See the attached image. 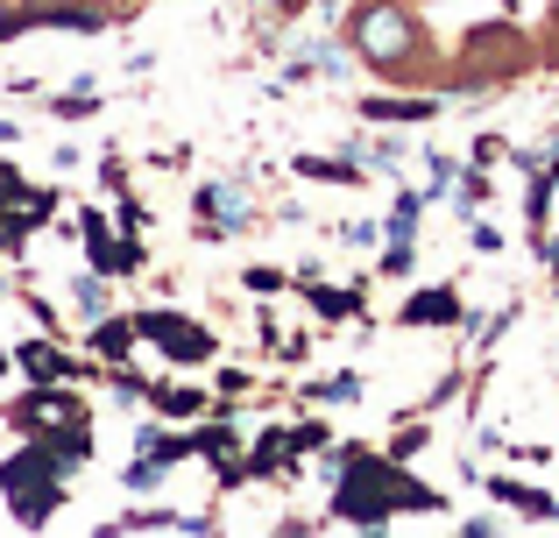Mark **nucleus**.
<instances>
[{"label": "nucleus", "mask_w": 559, "mask_h": 538, "mask_svg": "<svg viewBox=\"0 0 559 538\" xmlns=\"http://www.w3.org/2000/svg\"><path fill=\"white\" fill-rule=\"evenodd\" d=\"M93 347L99 355H128V347H135V326H128V319H107V326L93 333Z\"/></svg>", "instance_id": "6e6552de"}, {"label": "nucleus", "mask_w": 559, "mask_h": 538, "mask_svg": "<svg viewBox=\"0 0 559 538\" xmlns=\"http://www.w3.org/2000/svg\"><path fill=\"white\" fill-rule=\"evenodd\" d=\"M57 113H64V121H85V113H93V93H64V99H57Z\"/></svg>", "instance_id": "ddd939ff"}, {"label": "nucleus", "mask_w": 559, "mask_h": 538, "mask_svg": "<svg viewBox=\"0 0 559 538\" xmlns=\"http://www.w3.org/2000/svg\"><path fill=\"white\" fill-rule=\"evenodd\" d=\"M425 99H369V121H425Z\"/></svg>", "instance_id": "0eeeda50"}, {"label": "nucleus", "mask_w": 559, "mask_h": 538, "mask_svg": "<svg viewBox=\"0 0 559 538\" xmlns=\"http://www.w3.org/2000/svg\"><path fill=\"white\" fill-rule=\"evenodd\" d=\"M22 361H28V375H57V369H64V361H57V355H50V347H28V355H22Z\"/></svg>", "instance_id": "f8f14e48"}, {"label": "nucleus", "mask_w": 559, "mask_h": 538, "mask_svg": "<svg viewBox=\"0 0 559 538\" xmlns=\"http://www.w3.org/2000/svg\"><path fill=\"white\" fill-rule=\"evenodd\" d=\"M411 227H418V199H404V206H396V220H390V235H396V241H411Z\"/></svg>", "instance_id": "4468645a"}, {"label": "nucleus", "mask_w": 559, "mask_h": 538, "mask_svg": "<svg viewBox=\"0 0 559 538\" xmlns=\"http://www.w3.org/2000/svg\"><path fill=\"white\" fill-rule=\"evenodd\" d=\"M404 319H453V298H447V290H425V298H411Z\"/></svg>", "instance_id": "1a4fd4ad"}, {"label": "nucleus", "mask_w": 559, "mask_h": 538, "mask_svg": "<svg viewBox=\"0 0 559 538\" xmlns=\"http://www.w3.org/2000/svg\"><path fill=\"white\" fill-rule=\"evenodd\" d=\"M14 426H22V432H71V426H79V404H71L64 390H43V397L14 404Z\"/></svg>", "instance_id": "20e7f679"}, {"label": "nucleus", "mask_w": 559, "mask_h": 538, "mask_svg": "<svg viewBox=\"0 0 559 538\" xmlns=\"http://www.w3.org/2000/svg\"><path fill=\"white\" fill-rule=\"evenodd\" d=\"M156 404H164L170 418H191V411H199V390H164V397H156Z\"/></svg>", "instance_id": "9b49d317"}, {"label": "nucleus", "mask_w": 559, "mask_h": 538, "mask_svg": "<svg viewBox=\"0 0 559 538\" xmlns=\"http://www.w3.org/2000/svg\"><path fill=\"white\" fill-rule=\"evenodd\" d=\"M319 397H333V404H347V397H361V383H355V375H333V383H326V390H319Z\"/></svg>", "instance_id": "2eb2a0df"}, {"label": "nucleus", "mask_w": 559, "mask_h": 538, "mask_svg": "<svg viewBox=\"0 0 559 538\" xmlns=\"http://www.w3.org/2000/svg\"><path fill=\"white\" fill-rule=\"evenodd\" d=\"M57 468H64V461H57L50 446H22L14 461H0V489H8L22 525H43V517L57 511V497H64V489H57Z\"/></svg>", "instance_id": "f03ea898"}, {"label": "nucleus", "mask_w": 559, "mask_h": 538, "mask_svg": "<svg viewBox=\"0 0 559 538\" xmlns=\"http://www.w3.org/2000/svg\"><path fill=\"white\" fill-rule=\"evenodd\" d=\"M199 213L219 227V235H234V227H248V192H241V184H205Z\"/></svg>", "instance_id": "423d86ee"}, {"label": "nucleus", "mask_w": 559, "mask_h": 538, "mask_svg": "<svg viewBox=\"0 0 559 538\" xmlns=\"http://www.w3.org/2000/svg\"><path fill=\"white\" fill-rule=\"evenodd\" d=\"M14 22H22V14H14V0H0V36H8Z\"/></svg>", "instance_id": "dca6fc26"}, {"label": "nucleus", "mask_w": 559, "mask_h": 538, "mask_svg": "<svg viewBox=\"0 0 559 538\" xmlns=\"http://www.w3.org/2000/svg\"><path fill=\"white\" fill-rule=\"evenodd\" d=\"M142 333H156V340H164L178 361H205V355H213V340H205L191 319H170V312L164 319H142Z\"/></svg>", "instance_id": "39448f33"}, {"label": "nucleus", "mask_w": 559, "mask_h": 538, "mask_svg": "<svg viewBox=\"0 0 559 538\" xmlns=\"http://www.w3.org/2000/svg\"><path fill=\"white\" fill-rule=\"evenodd\" d=\"M432 489L404 482L396 468H382V461H355V475L341 482V517H355V525H376L382 511H432Z\"/></svg>", "instance_id": "f257e3e1"}, {"label": "nucleus", "mask_w": 559, "mask_h": 538, "mask_svg": "<svg viewBox=\"0 0 559 538\" xmlns=\"http://www.w3.org/2000/svg\"><path fill=\"white\" fill-rule=\"evenodd\" d=\"M552 14H559V0H552Z\"/></svg>", "instance_id": "f3484780"}, {"label": "nucleus", "mask_w": 559, "mask_h": 538, "mask_svg": "<svg viewBox=\"0 0 559 538\" xmlns=\"http://www.w3.org/2000/svg\"><path fill=\"white\" fill-rule=\"evenodd\" d=\"M355 50L369 57V64H411V50H418V28H411V14L404 8H361V22H355Z\"/></svg>", "instance_id": "7ed1b4c3"}, {"label": "nucleus", "mask_w": 559, "mask_h": 538, "mask_svg": "<svg viewBox=\"0 0 559 538\" xmlns=\"http://www.w3.org/2000/svg\"><path fill=\"white\" fill-rule=\"evenodd\" d=\"M496 497H503V503H518L524 517H546V511H552L546 497H532V489H510V482H496Z\"/></svg>", "instance_id": "9d476101"}]
</instances>
